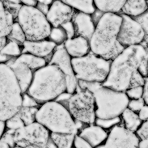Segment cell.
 Segmentation results:
<instances>
[{
  "mask_svg": "<svg viewBox=\"0 0 148 148\" xmlns=\"http://www.w3.org/2000/svg\"><path fill=\"white\" fill-rule=\"evenodd\" d=\"M8 42V37L7 36H2L1 37V40H0V47H1V49H3L7 45Z\"/></svg>",
  "mask_w": 148,
  "mask_h": 148,
  "instance_id": "obj_47",
  "label": "cell"
},
{
  "mask_svg": "<svg viewBox=\"0 0 148 148\" xmlns=\"http://www.w3.org/2000/svg\"><path fill=\"white\" fill-rule=\"evenodd\" d=\"M135 20L141 24L142 28L145 32V40L144 41L148 47V11L143 15H142L138 18H135Z\"/></svg>",
  "mask_w": 148,
  "mask_h": 148,
  "instance_id": "obj_34",
  "label": "cell"
},
{
  "mask_svg": "<svg viewBox=\"0 0 148 148\" xmlns=\"http://www.w3.org/2000/svg\"><path fill=\"white\" fill-rule=\"evenodd\" d=\"M25 148H36V147H32V146H28V147H25Z\"/></svg>",
  "mask_w": 148,
  "mask_h": 148,
  "instance_id": "obj_53",
  "label": "cell"
},
{
  "mask_svg": "<svg viewBox=\"0 0 148 148\" xmlns=\"http://www.w3.org/2000/svg\"><path fill=\"white\" fill-rule=\"evenodd\" d=\"M49 64L56 65L59 67L66 77L67 85L66 92L71 94H74L78 88L79 83L73 68L72 58L65 49L64 45L57 47L53 53V56Z\"/></svg>",
  "mask_w": 148,
  "mask_h": 148,
  "instance_id": "obj_11",
  "label": "cell"
},
{
  "mask_svg": "<svg viewBox=\"0 0 148 148\" xmlns=\"http://www.w3.org/2000/svg\"><path fill=\"white\" fill-rule=\"evenodd\" d=\"M145 101L143 98L138 99V100H130L128 104V108L132 110L134 112L138 113L142 108L144 107Z\"/></svg>",
  "mask_w": 148,
  "mask_h": 148,
  "instance_id": "obj_37",
  "label": "cell"
},
{
  "mask_svg": "<svg viewBox=\"0 0 148 148\" xmlns=\"http://www.w3.org/2000/svg\"><path fill=\"white\" fill-rule=\"evenodd\" d=\"M14 16L11 13L7 12L4 8L3 3L1 1L0 3V35L2 36H9L13 28V25L15 24L14 22Z\"/></svg>",
  "mask_w": 148,
  "mask_h": 148,
  "instance_id": "obj_22",
  "label": "cell"
},
{
  "mask_svg": "<svg viewBox=\"0 0 148 148\" xmlns=\"http://www.w3.org/2000/svg\"><path fill=\"white\" fill-rule=\"evenodd\" d=\"M65 3L71 7L73 9H75L79 12L93 15L96 12V8L94 3V1L92 0H64Z\"/></svg>",
  "mask_w": 148,
  "mask_h": 148,
  "instance_id": "obj_23",
  "label": "cell"
},
{
  "mask_svg": "<svg viewBox=\"0 0 148 148\" xmlns=\"http://www.w3.org/2000/svg\"><path fill=\"white\" fill-rule=\"evenodd\" d=\"M143 99L144 100L145 104L148 105V76L146 78L144 86H143Z\"/></svg>",
  "mask_w": 148,
  "mask_h": 148,
  "instance_id": "obj_45",
  "label": "cell"
},
{
  "mask_svg": "<svg viewBox=\"0 0 148 148\" xmlns=\"http://www.w3.org/2000/svg\"><path fill=\"white\" fill-rule=\"evenodd\" d=\"M147 63L148 49L143 45L127 47L111 62L108 78L102 84L115 91L125 92L130 88L131 79L137 71L145 78L147 77Z\"/></svg>",
  "mask_w": 148,
  "mask_h": 148,
  "instance_id": "obj_1",
  "label": "cell"
},
{
  "mask_svg": "<svg viewBox=\"0 0 148 148\" xmlns=\"http://www.w3.org/2000/svg\"><path fill=\"white\" fill-rule=\"evenodd\" d=\"M121 16L122 23L118 34L120 44L125 48L142 44L145 40V32L141 24L132 17L124 14Z\"/></svg>",
  "mask_w": 148,
  "mask_h": 148,
  "instance_id": "obj_12",
  "label": "cell"
},
{
  "mask_svg": "<svg viewBox=\"0 0 148 148\" xmlns=\"http://www.w3.org/2000/svg\"><path fill=\"white\" fill-rule=\"evenodd\" d=\"M121 23V15L106 13L101 16L90 40L91 51L108 61H112L123 52L125 48L118 41Z\"/></svg>",
  "mask_w": 148,
  "mask_h": 148,
  "instance_id": "obj_2",
  "label": "cell"
},
{
  "mask_svg": "<svg viewBox=\"0 0 148 148\" xmlns=\"http://www.w3.org/2000/svg\"><path fill=\"white\" fill-rule=\"evenodd\" d=\"M78 86L93 93L96 102V118L109 119L119 117L128 108L130 99L125 92L106 88L100 83L78 81Z\"/></svg>",
  "mask_w": 148,
  "mask_h": 148,
  "instance_id": "obj_4",
  "label": "cell"
},
{
  "mask_svg": "<svg viewBox=\"0 0 148 148\" xmlns=\"http://www.w3.org/2000/svg\"><path fill=\"white\" fill-rule=\"evenodd\" d=\"M61 27L64 29V31L66 33V35H67V38L68 39H72L74 37H75V36L76 34L75 28V26H74L72 20L71 21H69L67 23H65Z\"/></svg>",
  "mask_w": 148,
  "mask_h": 148,
  "instance_id": "obj_39",
  "label": "cell"
},
{
  "mask_svg": "<svg viewBox=\"0 0 148 148\" xmlns=\"http://www.w3.org/2000/svg\"><path fill=\"white\" fill-rule=\"evenodd\" d=\"M148 11L147 1L143 0H128L125 1L122 8L123 14L134 19L139 17Z\"/></svg>",
  "mask_w": 148,
  "mask_h": 148,
  "instance_id": "obj_20",
  "label": "cell"
},
{
  "mask_svg": "<svg viewBox=\"0 0 148 148\" xmlns=\"http://www.w3.org/2000/svg\"><path fill=\"white\" fill-rule=\"evenodd\" d=\"M57 48V45L51 40H26L23 45L22 53H30L41 58H45L52 53Z\"/></svg>",
  "mask_w": 148,
  "mask_h": 148,
  "instance_id": "obj_17",
  "label": "cell"
},
{
  "mask_svg": "<svg viewBox=\"0 0 148 148\" xmlns=\"http://www.w3.org/2000/svg\"><path fill=\"white\" fill-rule=\"evenodd\" d=\"M6 125L8 130L16 131L20 129L24 128L25 126V124L24 123L23 120L20 118V116L18 114H16L6 121Z\"/></svg>",
  "mask_w": 148,
  "mask_h": 148,
  "instance_id": "obj_32",
  "label": "cell"
},
{
  "mask_svg": "<svg viewBox=\"0 0 148 148\" xmlns=\"http://www.w3.org/2000/svg\"><path fill=\"white\" fill-rule=\"evenodd\" d=\"M147 3H148V1H147Z\"/></svg>",
  "mask_w": 148,
  "mask_h": 148,
  "instance_id": "obj_56",
  "label": "cell"
},
{
  "mask_svg": "<svg viewBox=\"0 0 148 148\" xmlns=\"http://www.w3.org/2000/svg\"><path fill=\"white\" fill-rule=\"evenodd\" d=\"M6 64L12 69L13 73L15 74L23 94L26 93L31 86L34 73L28 66L21 62L18 58H12Z\"/></svg>",
  "mask_w": 148,
  "mask_h": 148,
  "instance_id": "obj_15",
  "label": "cell"
},
{
  "mask_svg": "<svg viewBox=\"0 0 148 148\" xmlns=\"http://www.w3.org/2000/svg\"><path fill=\"white\" fill-rule=\"evenodd\" d=\"M121 122L120 116L119 117H115V118H109V119H101V118H96L95 124L101 128L110 129L113 128Z\"/></svg>",
  "mask_w": 148,
  "mask_h": 148,
  "instance_id": "obj_33",
  "label": "cell"
},
{
  "mask_svg": "<svg viewBox=\"0 0 148 148\" xmlns=\"http://www.w3.org/2000/svg\"><path fill=\"white\" fill-rule=\"evenodd\" d=\"M1 54L8 55L12 58H17L22 54V50L18 43L9 40L7 45L3 49H1Z\"/></svg>",
  "mask_w": 148,
  "mask_h": 148,
  "instance_id": "obj_30",
  "label": "cell"
},
{
  "mask_svg": "<svg viewBox=\"0 0 148 148\" xmlns=\"http://www.w3.org/2000/svg\"><path fill=\"white\" fill-rule=\"evenodd\" d=\"M19 61L28 66L32 71H36L46 66V60L30 53H22L19 58Z\"/></svg>",
  "mask_w": 148,
  "mask_h": 148,
  "instance_id": "obj_25",
  "label": "cell"
},
{
  "mask_svg": "<svg viewBox=\"0 0 148 148\" xmlns=\"http://www.w3.org/2000/svg\"><path fill=\"white\" fill-rule=\"evenodd\" d=\"M14 136L16 146L23 148L28 146L36 148H47L50 138L48 130L36 121L16 130Z\"/></svg>",
  "mask_w": 148,
  "mask_h": 148,
  "instance_id": "obj_10",
  "label": "cell"
},
{
  "mask_svg": "<svg viewBox=\"0 0 148 148\" xmlns=\"http://www.w3.org/2000/svg\"><path fill=\"white\" fill-rule=\"evenodd\" d=\"M66 90L67 85L64 74L56 65L48 64L34 72L33 79L27 93L38 104H43L55 100Z\"/></svg>",
  "mask_w": 148,
  "mask_h": 148,
  "instance_id": "obj_3",
  "label": "cell"
},
{
  "mask_svg": "<svg viewBox=\"0 0 148 148\" xmlns=\"http://www.w3.org/2000/svg\"><path fill=\"white\" fill-rule=\"evenodd\" d=\"M75 134L51 133L50 139L58 148H71L75 142Z\"/></svg>",
  "mask_w": 148,
  "mask_h": 148,
  "instance_id": "obj_26",
  "label": "cell"
},
{
  "mask_svg": "<svg viewBox=\"0 0 148 148\" xmlns=\"http://www.w3.org/2000/svg\"><path fill=\"white\" fill-rule=\"evenodd\" d=\"M145 80H146V78L139 71H137L133 75L132 79H131L130 88H137V87H143L145 84Z\"/></svg>",
  "mask_w": 148,
  "mask_h": 148,
  "instance_id": "obj_36",
  "label": "cell"
},
{
  "mask_svg": "<svg viewBox=\"0 0 148 148\" xmlns=\"http://www.w3.org/2000/svg\"><path fill=\"white\" fill-rule=\"evenodd\" d=\"M0 119L7 121L22 108L23 92L12 69L3 63L0 65Z\"/></svg>",
  "mask_w": 148,
  "mask_h": 148,
  "instance_id": "obj_6",
  "label": "cell"
},
{
  "mask_svg": "<svg viewBox=\"0 0 148 148\" xmlns=\"http://www.w3.org/2000/svg\"><path fill=\"white\" fill-rule=\"evenodd\" d=\"M71 96H72V94L66 92H64V93H62V95H60V96H58L55 100L58 101V102H59V103H61L62 104H63L64 106H66V105L68 104L69 100L71 99Z\"/></svg>",
  "mask_w": 148,
  "mask_h": 148,
  "instance_id": "obj_42",
  "label": "cell"
},
{
  "mask_svg": "<svg viewBox=\"0 0 148 148\" xmlns=\"http://www.w3.org/2000/svg\"><path fill=\"white\" fill-rule=\"evenodd\" d=\"M72 22L78 36H82L90 41L96 27L92 16L88 14L77 12L73 16Z\"/></svg>",
  "mask_w": 148,
  "mask_h": 148,
  "instance_id": "obj_16",
  "label": "cell"
},
{
  "mask_svg": "<svg viewBox=\"0 0 148 148\" xmlns=\"http://www.w3.org/2000/svg\"><path fill=\"white\" fill-rule=\"evenodd\" d=\"M121 116L124 121L125 127L131 132H137V130L142 125V121L138 116V113L127 108L123 112Z\"/></svg>",
  "mask_w": 148,
  "mask_h": 148,
  "instance_id": "obj_24",
  "label": "cell"
},
{
  "mask_svg": "<svg viewBox=\"0 0 148 148\" xmlns=\"http://www.w3.org/2000/svg\"><path fill=\"white\" fill-rule=\"evenodd\" d=\"M111 62L91 51L86 56L72 58V65L78 81L103 84L108 78Z\"/></svg>",
  "mask_w": 148,
  "mask_h": 148,
  "instance_id": "obj_7",
  "label": "cell"
},
{
  "mask_svg": "<svg viewBox=\"0 0 148 148\" xmlns=\"http://www.w3.org/2000/svg\"><path fill=\"white\" fill-rule=\"evenodd\" d=\"M38 109L39 108L37 107H35V108L22 107L17 114L23 120L25 125H28L36 122V116L38 112Z\"/></svg>",
  "mask_w": 148,
  "mask_h": 148,
  "instance_id": "obj_27",
  "label": "cell"
},
{
  "mask_svg": "<svg viewBox=\"0 0 148 148\" xmlns=\"http://www.w3.org/2000/svg\"><path fill=\"white\" fill-rule=\"evenodd\" d=\"M26 35L27 40L37 41L45 40L49 36L52 25L49 24L47 17L36 8H30L23 5L17 17Z\"/></svg>",
  "mask_w": 148,
  "mask_h": 148,
  "instance_id": "obj_8",
  "label": "cell"
},
{
  "mask_svg": "<svg viewBox=\"0 0 148 148\" xmlns=\"http://www.w3.org/2000/svg\"><path fill=\"white\" fill-rule=\"evenodd\" d=\"M138 116L142 121H146L148 120V105L145 104L144 107L138 112Z\"/></svg>",
  "mask_w": 148,
  "mask_h": 148,
  "instance_id": "obj_44",
  "label": "cell"
},
{
  "mask_svg": "<svg viewBox=\"0 0 148 148\" xmlns=\"http://www.w3.org/2000/svg\"><path fill=\"white\" fill-rule=\"evenodd\" d=\"M126 95L130 100H138L143 98V87H137L128 89L126 92Z\"/></svg>",
  "mask_w": 148,
  "mask_h": 148,
  "instance_id": "obj_35",
  "label": "cell"
},
{
  "mask_svg": "<svg viewBox=\"0 0 148 148\" xmlns=\"http://www.w3.org/2000/svg\"><path fill=\"white\" fill-rule=\"evenodd\" d=\"M0 148H12L10 147V145H8L6 142L1 140L0 142Z\"/></svg>",
  "mask_w": 148,
  "mask_h": 148,
  "instance_id": "obj_51",
  "label": "cell"
},
{
  "mask_svg": "<svg viewBox=\"0 0 148 148\" xmlns=\"http://www.w3.org/2000/svg\"><path fill=\"white\" fill-rule=\"evenodd\" d=\"M140 138L135 133L117 125L111 130L104 144L105 148H139Z\"/></svg>",
  "mask_w": 148,
  "mask_h": 148,
  "instance_id": "obj_13",
  "label": "cell"
},
{
  "mask_svg": "<svg viewBox=\"0 0 148 148\" xmlns=\"http://www.w3.org/2000/svg\"><path fill=\"white\" fill-rule=\"evenodd\" d=\"M147 75H148V63H147Z\"/></svg>",
  "mask_w": 148,
  "mask_h": 148,
  "instance_id": "obj_55",
  "label": "cell"
},
{
  "mask_svg": "<svg viewBox=\"0 0 148 148\" xmlns=\"http://www.w3.org/2000/svg\"><path fill=\"white\" fill-rule=\"evenodd\" d=\"M14 148H23V147H19V146H16V147H15Z\"/></svg>",
  "mask_w": 148,
  "mask_h": 148,
  "instance_id": "obj_54",
  "label": "cell"
},
{
  "mask_svg": "<svg viewBox=\"0 0 148 148\" xmlns=\"http://www.w3.org/2000/svg\"><path fill=\"white\" fill-rule=\"evenodd\" d=\"M5 126H7V125H6V121H0V134H1V136H3L4 134Z\"/></svg>",
  "mask_w": 148,
  "mask_h": 148,
  "instance_id": "obj_49",
  "label": "cell"
},
{
  "mask_svg": "<svg viewBox=\"0 0 148 148\" xmlns=\"http://www.w3.org/2000/svg\"><path fill=\"white\" fill-rule=\"evenodd\" d=\"M21 2H22L23 5L30 7V8H36L37 3H38V1H36V0H23Z\"/></svg>",
  "mask_w": 148,
  "mask_h": 148,
  "instance_id": "obj_46",
  "label": "cell"
},
{
  "mask_svg": "<svg viewBox=\"0 0 148 148\" xmlns=\"http://www.w3.org/2000/svg\"><path fill=\"white\" fill-rule=\"evenodd\" d=\"M8 38L9 39V40L15 41V42L18 43L20 45H22V46L24 44V42L27 40L26 35L24 33L23 28H21V26L17 21L15 22V24L13 25V28H12V32L9 34Z\"/></svg>",
  "mask_w": 148,
  "mask_h": 148,
  "instance_id": "obj_28",
  "label": "cell"
},
{
  "mask_svg": "<svg viewBox=\"0 0 148 148\" xmlns=\"http://www.w3.org/2000/svg\"><path fill=\"white\" fill-rule=\"evenodd\" d=\"M64 47L71 58H79L91 52L90 41L82 36L68 39L64 43Z\"/></svg>",
  "mask_w": 148,
  "mask_h": 148,
  "instance_id": "obj_18",
  "label": "cell"
},
{
  "mask_svg": "<svg viewBox=\"0 0 148 148\" xmlns=\"http://www.w3.org/2000/svg\"><path fill=\"white\" fill-rule=\"evenodd\" d=\"M36 121L49 131L77 135L79 128L68 108L56 100L45 103L36 113Z\"/></svg>",
  "mask_w": 148,
  "mask_h": 148,
  "instance_id": "obj_5",
  "label": "cell"
},
{
  "mask_svg": "<svg viewBox=\"0 0 148 148\" xmlns=\"http://www.w3.org/2000/svg\"><path fill=\"white\" fill-rule=\"evenodd\" d=\"M3 5L5 10L11 13L12 16H14L15 19H17L18 15L20 13L21 8L23 6L22 2L21 1H18V0H9V1H2Z\"/></svg>",
  "mask_w": 148,
  "mask_h": 148,
  "instance_id": "obj_31",
  "label": "cell"
},
{
  "mask_svg": "<svg viewBox=\"0 0 148 148\" xmlns=\"http://www.w3.org/2000/svg\"><path fill=\"white\" fill-rule=\"evenodd\" d=\"M96 102L94 95L90 90L78 86L67 104V108L74 119L83 124L95 123Z\"/></svg>",
  "mask_w": 148,
  "mask_h": 148,
  "instance_id": "obj_9",
  "label": "cell"
},
{
  "mask_svg": "<svg viewBox=\"0 0 148 148\" xmlns=\"http://www.w3.org/2000/svg\"><path fill=\"white\" fill-rule=\"evenodd\" d=\"M108 134L104 129L96 125H90L83 129L79 133V136L89 143L93 147H97L107 139Z\"/></svg>",
  "mask_w": 148,
  "mask_h": 148,
  "instance_id": "obj_19",
  "label": "cell"
},
{
  "mask_svg": "<svg viewBox=\"0 0 148 148\" xmlns=\"http://www.w3.org/2000/svg\"><path fill=\"white\" fill-rule=\"evenodd\" d=\"M94 3L96 9L99 12L104 14L110 13V14H117L118 12L122 11L125 1H102V0H95Z\"/></svg>",
  "mask_w": 148,
  "mask_h": 148,
  "instance_id": "obj_21",
  "label": "cell"
},
{
  "mask_svg": "<svg viewBox=\"0 0 148 148\" xmlns=\"http://www.w3.org/2000/svg\"><path fill=\"white\" fill-rule=\"evenodd\" d=\"M96 148H105V147H104V145H100V146H99V147H97Z\"/></svg>",
  "mask_w": 148,
  "mask_h": 148,
  "instance_id": "obj_52",
  "label": "cell"
},
{
  "mask_svg": "<svg viewBox=\"0 0 148 148\" xmlns=\"http://www.w3.org/2000/svg\"><path fill=\"white\" fill-rule=\"evenodd\" d=\"M47 148H58V147L56 145H55V143H53V142L49 138L48 144H47Z\"/></svg>",
  "mask_w": 148,
  "mask_h": 148,
  "instance_id": "obj_50",
  "label": "cell"
},
{
  "mask_svg": "<svg viewBox=\"0 0 148 148\" xmlns=\"http://www.w3.org/2000/svg\"><path fill=\"white\" fill-rule=\"evenodd\" d=\"M38 103L33 97L28 95V93L23 94V103L22 107H27V108H35L38 106Z\"/></svg>",
  "mask_w": 148,
  "mask_h": 148,
  "instance_id": "obj_38",
  "label": "cell"
},
{
  "mask_svg": "<svg viewBox=\"0 0 148 148\" xmlns=\"http://www.w3.org/2000/svg\"><path fill=\"white\" fill-rule=\"evenodd\" d=\"M40 12H42L44 15H47L48 14L49 11V8H50V6H49L47 4L44 3L41 0H39L38 3H37V5L36 7Z\"/></svg>",
  "mask_w": 148,
  "mask_h": 148,
  "instance_id": "obj_43",
  "label": "cell"
},
{
  "mask_svg": "<svg viewBox=\"0 0 148 148\" xmlns=\"http://www.w3.org/2000/svg\"><path fill=\"white\" fill-rule=\"evenodd\" d=\"M139 148H148V138L140 140Z\"/></svg>",
  "mask_w": 148,
  "mask_h": 148,
  "instance_id": "obj_48",
  "label": "cell"
},
{
  "mask_svg": "<svg viewBox=\"0 0 148 148\" xmlns=\"http://www.w3.org/2000/svg\"><path fill=\"white\" fill-rule=\"evenodd\" d=\"M75 12L74 9L63 1H53L46 15L47 20L53 28L61 27L65 23L71 21Z\"/></svg>",
  "mask_w": 148,
  "mask_h": 148,
  "instance_id": "obj_14",
  "label": "cell"
},
{
  "mask_svg": "<svg viewBox=\"0 0 148 148\" xmlns=\"http://www.w3.org/2000/svg\"><path fill=\"white\" fill-rule=\"evenodd\" d=\"M136 134L140 138V140L148 138V120L142 123L139 129L137 130Z\"/></svg>",
  "mask_w": 148,
  "mask_h": 148,
  "instance_id": "obj_40",
  "label": "cell"
},
{
  "mask_svg": "<svg viewBox=\"0 0 148 148\" xmlns=\"http://www.w3.org/2000/svg\"><path fill=\"white\" fill-rule=\"evenodd\" d=\"M49 38V40H51L53 43H55L57 45H64V43L66 40H68L66 33L62 27L52 28Z\"/></svg>",
  "mask_w": 148,
  "mask_h": 148,
  "instance_id": "obj_29",
  "label": "cell"
},
{
  "mask_svg": "<svg viewBox=\"0 0 148 148\" xmlns=\"http://www.w3.org/2000/svg\"><path fill=\"white\" fill-rule=\"evenodd\" d=\"M74 146L75 148H94L87 141L81 138L79 135H76L74 142Z\"/></svg>",
  "mask_w": 148,
  "mask_h": 148,
  "instance_id": "obj_41",
  "label": "cell"
}]
</instances>
